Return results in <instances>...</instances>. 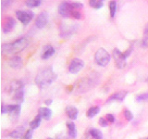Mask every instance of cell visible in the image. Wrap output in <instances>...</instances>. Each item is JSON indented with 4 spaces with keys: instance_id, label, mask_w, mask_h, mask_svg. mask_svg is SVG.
<instances>
[{
    "instance_id": "obj_1",
    "label": "cell",
    "mask_w": 148,
    "mask_h": 139,
    "mask_svg": "<svg viewBox=\"0 0 148 139\" xmlns=\"http://www.w3.org/2000/svg\"><path fill=\"white\" fill-rule=\"evenodd\" d=\"M28 45L29 40L26 38H20L9 44H4L2 45V54L3 55H14L20 53L24 50Z\"/></svg>"
},
{
    "instance_id": "obj_2",
    "label": "cell",
    "mask_w": 148,
    "mask_h": 139,
    "mask_svg": "<svg viewBox=\"0 0 148 139\" xmlns=\"http://www.w3.org/2000/svg\"><path fill=\"white\" fill-rule=\"evenodd\" d=\"M56 78H57V74L54 72L52 68L48 67L37 74L35 77V83L40 87H45L50 85L56 80Z\"/></svg>"
},
{
    "instance_id": "obj_3",
    "label": "cell",
    "mask_w": 148,
    "mask_h": 139,
    "mask_svg": "<svg viewBox=\"0 0 148 139\" xmlns=\"http://www.w3.org/2000/svg\"><path fill=\"white\" fill-rule=\"evenodd\" d=\"M95 61L99 66L105 67L110 61V55L106 49L99 48L95 55Z\"/></svg>"
},
{
    "instance_id": "obj_4",
    "label": "cell",
    "mask_w": 148,
    "mask_h": 139,
    "mask_svg": "<svg viewBox=\"0 0 148 139\" xmlns=\"http://www.w3.org/2000/svg\"><path fill=\"white\" fill-rule=\"evenodd\" d=\"M73 10H76V9L73 8L72 3L69 2H64L62 4H60V6L58 7V12L64 18L71 17V13Z\"/></svg>"
},
{
    "instance_id": "obj_5",
    "label": "cell",
    "mask_w": 148,
    "mask_h": 139,
    "mask_svg": "<svg viewBox=\"0 0 148 139\" xmlns=\"http://www.w3.org/2000/svg\"><path fill=\"white\" fill-rule=\"evenodd\" d=\"M16 15L18 21L22 22V24L24 25H27L32 21V19L34 18V13L30 10H17Z\"/></svg>"
},
{
    "instance_id": "obj_6",
    "label": "cell",
    "mask_w": 148,
    "mask_h": 139,
    "mask_svg": "<svg viewBox=\"0 0 148 139\" xmlns=\"http://www.w3.org/2000/svg\"><path fill=\"white\" fill-rule=\"evenodd\" d=\"M113 58L116 62V65H117V67L119 68V69H122L126 66V58H125L124 55L122 52H120V51L118 49V48H115L113 50Z\"/></svg>"
},
{
    "instance_id": "obj_7",
    "label": "cell",
    "mask_w": 148,
    "mask_h": 139,
    "mask_svg": "<svg viewBox=\"0 0 148 139\" xmlns=\"http://www.w3.org/2000/svg\"><path fill=\"white\" fill-rule=\"evenodd\" d=\"M84 66V62L83 60L80 59V58H74L71 60V64L69 66V71L71 73H78L81 70Z\"/></svg>"
},
{
    "instance_id": "obj_8",
    "label": "cell",
    "mask_w": 148,
    "mask_h": 139,
    "mask_svg": "<svg viewBox=\"0 0 148 139\" xmlns=\"http://www.w3.org/2000/svg\"><path fill=\"white\" fill-rule=\"evenodd\" d=\"M48 22V14L46 12H42L40 13L38 16H37V19L35 21V25L37 28H44Z\"/></svg>"
},
{
    "instance_id": "obj_9",
    "label": "cell",
    "mask_w": 148,
    "mask_h": 139,
    "mask_svg": "<svg viewBox=\"0 0 148 139\" xmlns=\"http://www.w3.org/2000/svg\"><path fill=\"white\" fill-rule=\"evenodd\" d=\"M22 90H23V83L21 81L18 80L12 81L10 83V85H9V93L13 96Z\"/></svg>"
},
{
    "instance_id": "obj_10",
    "label": "cell",
    "mask_w": 148,
    "mask_h": 139,
    "mask_svg": "<svg viewBox=\"0 0 148 139\" xmlns=\"http://www.w3.org/2000/svg\"><path fill=\"white\" fill-rule=\"evenodd\" d=\"M15 21H14V19L11 18V17H8V18H6V21H5L4 24H3V31L4 32H11L13 30L14 26H15Z\"/></svg>"
},
{
    "instance_id": "obj_11",
    "label": "cell",
    "mask_w": 148,
    "mask_h": 139,
    "mask_svg": "<svg viewBox=\"0 0 148 139\" xmlns=\"http://www.w3.org/2000/svg\"><path fill=\"white\" fill-rule=\"evenodd\" d=\"M128 93L126 91H120V92H117L115 93L114 95H112L110 97H108V103L109 102H112V101H123V99L125 98V96H127Z\"/></svg>"
},
{
    "instance_id": "obj_12",
    "label": "cell",
    "mask_w": 148,
    "mask_h": 139,
    "mask_svg": "<svg viewBox=\"0 0 148 139\" xmlns=\"http://www.w3.org/2000/svg\"><path fill=\"white\" fill-rule=\"evenodd\" d=\"M21 112V105H8L7 106V113H9L12 116H18Z\"/></svg>"
},
{
    "instance_id": "obj_13",
    "label": "cell",
    "mask_w": 148,
    "mask_h": 139,
    "mask_svg": "<svg viewBox=\"0 0 148 139\" xmlns=\"http://www.w3.org/2000/svg\"><path fill=\"white\" fill-rule=\"evenodd\" d=\"M23 136H24V127L23 126L17 127L15 130H13V131L9 133V136L13 139H18Z\"/></svg>"
},
{
    "instance_id": "obj_14",
    "label": "cell",
    "mask_w": 148,
    "mask_h": 139,
    "mask_svg": "<svg viewBox=\"0 0 148 139\" xmlns=\"http://www.w3.org/2000/svg\"><path fill=\"white\" fill-rule=\"evenodd\" d=\"M9 66L13 69H20L22 66V58L21 57L15 56L13 57L10 60H9Z\"/></svg>"
},
{
    "instance_id": "obj_15",
    "label": "cell",
    "mask_w": 148,
    "mask_h": 139,
    "mask_svg": "<svg viewBox=\"0 0 148 139\" xmlns=\"http://www.w3.org/2000/svg\"><path fill=\"white\" fill-rule=\"evenodd\" d=\"M66 113L69 119L76 120L78 117V109L73 106H68L66 108Z\"/></svg>"
},
{
    "instance_id": "obj_16",
    "label": "cell",
    "mask_w": 148,
    "mask_h": 139,
    "mask_svg": "<svg viewBox=\"0 0 148 139\" xmlns=\"http://www.w3.org/2000/svg\"><path fill=\"white\" fill-rule=\"evenodd\" d=\"M67 127L69 129V136L71 138H75L77 136V130H76V126L74 122H67Z\"/></svg>"
},
{
    "instance_id": "obj_17",
    "label": "cell",
    "mask_w": 148,
    "mask_h": 139,
    "mask_svg": "<svg viewBox=\"0 0 148 139\" xmlns=\"http://www.w3.org/2000/svg\"><path fill=\"white\" fill-rule=\"evenodd\" d=\"M39 115L45 120H49L52 116V110L48 108H41L39 109Z\"/></svg>"
},
{
    "instance_id": "obj_18",
    "label": "cell",
    "mask_w": 148,
    "mask_h": 139,
    "mask_svg": "<svg viewBox=\"0 0 148 139\" xmlns=\"http://www.w3.org/2000/svg\"><path fill=\"white\" fill-rule=\"evenodd\" d=\"M55 53V48L53 46H45L43 54H42V58L43 59H47L49 58L51 56H53Z\"/></svg>"
},
{
    "instance_id": "obj_19",
    "label": "cell",
    "mask_w": 148,
    "mask_h": 139,
    "mask_svg": "<svg viewBox=\"0 0 148 139\" xmlns=\"http://www.w3.org/2000/svg\"><path fill=\"white\" fill-rule=\"evenodd\" d=\"M41 116L38 114L36 116V117L32 120V122H30V127L32 130H34L36 128H38L40 126V123H41Z\"/></svg>"
},
{
    "instance_id": "obj_20",
    "label": "cell",
    "mask_w": 148,
    "mask_h": 139,
    "mask_svg": "<svg viewBox=\"0 0 148 139\" xmlns=\"http://www.w3.org/2000/svg\"><path fill=\"white\" fill-rule=\"evenodd\" d=\"M100 111V109L98 106H94L92 108L89 109V110L87 111V117L88 118H92L95 117L96 114H98V112Z\"/></svg>"
},
{
    "instance_id": "obj_21",
    "label": "cell",
    "mask_w": 148,
    "mask_h": 139,
    "mask_svg": "<svg viewBox=\"0 0 148 139\" xmlns=\"http://www.w3.org/2000/svg\"><path fill=\"white\" fill-rule=\"evenodd\" d=\"M89 133L91 134V136L95 139H102L103 138V134H102V133L97 129H91L89 131Z\"/></svg>"
},
{
    "instance_id": "obj_22",
    "label": "cell",
    "mask_w": 148,
    "mask_h": 139,
    "mask_svg": "<svg viewBox=\"0 0 148 139\" xmlns=\"http://www.w3.org/2000/svg\"><path fill=\"white\" fill-rule=\"evenodd\" d=\"M13 98L16 102H18V104H21V102H23V100H24V92H23V90L17 93L16 95H14Z\"/></svg>"
},
{
    "instance_id": "obj_23",
    "label": "cell",
    "mask_w": 148,
    "mask_h": 139,
    "mask_svg": "<svg viewBox=\"0 0 148 139\" xmlns=\"http://www.w3.org/2000/svg\"><path fill=\"white\" fill-rule=\"evenodd\" d=\"M89 4L92 8H100L104 6V2L101 1V0H90L89 1Z\"/></svg>"
},
{
    "instance_id": "obj_24",
    "label": "cell",
    "mask_w": 148,
    "mask_h": 139,
    "mask_svg": "<svg viewBox=\"0 0 148 139\" xmlns=\"http://www.w3.org/2000/svg\"><path fill=\"white\" fill-rule=\"evenodd\" d=\"M142 44H143V46L148 47V24H146L145 32H143V37Z\"/></svg>"
},
{
    "instance_id": "obj_25",
    "label": "cell",
    "mask_w": 148,
    "mask_h": 139,
    "mask_svg": "<svg viewBox=\"0 0 148 139\" xmlns=\"http://www.w3.org/2000/svg\"><path fill=\"white\" fill-rule=\"evenodd\" d=\"M109 10H110V16L114 18L116 14V10H117V2L111 1L109 3Z\"/></svg>"
},
{
    "instance_id": "obj_26",
    "label": "cell",
    "mask_w": 148,
    "mask_h": 139,
    "mask_svg": "<svg viewBox=\"0 0 148 139\" xmlns=\"http://www.w3.org/2000/svg\"><path fill=\"white\" fill-rule=\"evenodd\" d=\"M41 1L40 0H30V1H27L26 5L29 8H36V7H39L41 5Z\"/></svg>"
},
{
    "instance_id": "obj_27",
    "label": "cell",
    "mask_w": 148,
    "mask_h": 139,
    "mask_svg": "<svg viewBox=\"0 0 148 139\" xmlns=\"http://www.w3.org/2000/svg\"><path fill=\"white\" fill-rule=\"evenodd\" d=\"M136 100L137 101H145L148 100V93H143V94L138 95L136 96Z\"/></svg>"
},
{
    "instance_id": "obj_28",
    "label": "cell",
    "mask_w": 148,
    "mask_h": 139,
    "mask_svg": "<svg viewBox=\"0 0 148 139\" xmlns=\"http://www.w3.org/2000/svg\"><path fill=\"white\" fill-rule=\"evenodd\" d=\"M32 133H34V131H32V129L28 130V131L24 133V136H23L21 137V139H32Z\"/></svg>"
},
{
    "instance_id": "obj_29",
    "label": "cell",
    "mask_w": 148,
    "mask_h": 139,
    "mask_svg": "<svg viewBox=\"0 0 148 139\" xmlns=\"http://www.w3.org/2000/svg\"><path fill=\"white\" fill-rule=\"evenodd\" d=\"M124 116L128 120H132L133 119V115L130 110H125L124 111Z\"/></svg>"
},
{
    "instance_id": "obj_30",
    "label": "cell",
    "mask_w": 148,
    "mask_h": 139,
    "mask_svg": "<svg viewBox=\"0 0 148 139\" xmlns=\"http://www.w3.org/2000/svg\"><path fill=\"white\" fill-rule=\"evenodd\" d=\"M71 18H74V19H76V20H80V19L82 18V15H81V13L77 11V10H73L72 13H71Z\"/></svg>"
},
{
    "instance_id": "obj_31",
    "label": "cell",
    "mask_w": 148,
    "mask_h": 139,
    "mask_svg": "<svg viewBox=\"0 0 148 139\" xmlns=\"http://www.w3.org/2000/svg\"><path fill=\"white\" fill-rule=\"evenodd\" d=\"M108 120H106V118H100L99 119V124H100V126H102V127H106L108 126Z\"/></svg>"
},
{
    "instance_id": "obj_32",
    "label": "cell",
    "mask_w": 148,
    "mask_h": 139,
    "mask_svg": "<svg viewBox=\"0 0 148 139\" xmlns=\"http://www.w3.org/2000/svg\"><path fill=\"white\" fill-rule=\"evenodd\" d=\"M106 120H108V122H115L114 115H112V114H106Z\"/></svg>"
},
{
    "instance_id": "obj_33",
    "label": "cell",
    "mask_w": 148,
    "mask_h": 139,
    "mask_svg": "<svg viewBox=\"0 0 148 139\" xmlns=\"http://www.w3.org/2000/svg\"><path fill=\"white\" fill-rule=\"evenodd\" d=\"M51 103H52V100H51V99H47V100L45 101V104L46 105H50Z\"/></svg>"
},
{
    "instance_id": "obj_34",
    "label": "cell",
    "mask_w": 148,
    "mask_h": 139,
    "mask_svg": "<svg viewBox=\"0 0 148 139\" xmlns=\"http://www.w3.org/2000/svg\"><path fill=\"white\" fill-rule=\"evenodd\" d=\"M145 139H148V137H146V138H145Z\"/></svg>"
}]
</instances>
